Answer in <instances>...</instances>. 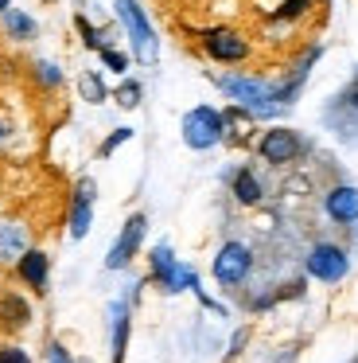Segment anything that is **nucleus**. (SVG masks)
Instances as JSON below:
<instances>
[{"instance_id": "f257e3e1", "label": "nucleus", "mask_w": 358, "mask_h": 363, "mask_svg": "<svg viewBox=\"0 0 358 363\" xmlns=\"http://www.w3.org/2000/svg\"><path fill=\"white\" fill-rule=\"evenodd\" d=\"M214 86L222 90L230 102L246 106L253 118H272V113L280 110L277 86L265 82V79H257V74H214Z\"/></svg>"}, {"instance_id": "f03ea898", "label": "nucleus", "mask_w": 358, "mask_h": 363, "mask_svg": "<svg viewBox=\"0 0 358 363\" xmlns=\"http://www.w3.org/2000/svg\"><path fill=\"white\" fill-rule=\"evenodd\" d=\"M117 20H121L125 40H129L137 63L152 67L156 59H160V40H156L152 24H148L144 9H140V0H117Z\"/></svg>"}, {"instance_id": "7ed1b4c3", "label": "nucleus", "mask_w": 358, "mask_h": 363, "mask_svg": "<svg viewBox=\"0 0 358 363\" xmlns=\"http://www.w3.org/2000/svg\"><path fill=\"white\" fill-rule=\"evenodd\" d=\"M183 145L195 152L214 149L218 141H226V125H222V110L214 106H195V110L183 113Z\"/></svg>"}, {"instance_id": "20e7f679", "label": "nucleus", "mask_w": 358, "mask_h": 363, "mask_svg": "<svg viewBox=\"0 0 358 363\" xmlns=\"http://www.w3.org/2000/svg\"><path fill=\"white\" fill-rule=\"evenodd\" d=\"M148 266H152V277H156V281H160L168 293H183V289L202 293L199 274H195V269H187V266H179V258L171 254L168 242L152 246V254H148Z\"/></svg>"}, {"instance_id": "39448f33", "label": "nucleus", "mask_w": 358, "mask_h": 363, "mask_svg": "<svg viewBox=\"0 0 358 363\" xmlns=\"http://www.w3.org/2000/svg\"><path fill=\"white\" fill-rule=\"evenodd\" d=\"M304 137L296 133V129H288V125H272V129H265L261 133V141H257V157L265 160V164H296V160L304 157Z\"/></svg>"}, {"instance_id": "423d86ee", "label": "nucleus", "mask_w": 358, "mask_h": 363, "mask_svg": "<svg viewBox=\"0 0 358 363\" xmlns=\"http://www.w3.org/2000/svg\"><path fill=\"white\" fill-rule=\"evenodd\" d=\"M202 51L222 67H238L253 55L249 40L241 32H233V28H207V32H202Z\"/></svg>"}, {"instance_id": "0eeeda50", "label": "nucleus", "mask_w": 358, "mask_h": 363, "mask_svg": "<svg viewBox=\"0 0 358 363\" xmlns=\"http://www.w3.org/2000/svg\"><path fill=\"white\" fill-rule=\"evenodd\" d=\"M214 281L218 285H241L249 274H253V250H249L246 242H238V238H230V242L218 246L214 254Z\"/></svg>"}, {"instance_id": "6e6552de", "label": "nucleus", "mask_w": 358, "mask_h": 363, "mask_svg": "<svg viewBox=\"0 0 358 363\" xmlns=\"http://www.w3.org/2000/svg\"><path fill=\"white\" fill-rule=\"evenodd\" d=\"M304 266H308V274L316 277V281H342L347 277V269H350V258H347V250L342 246H335V242H316L308 250V258H304Z\"/></svg>"}, {"instance_id": "1a4fd4ad", "label": "nucleus", "mask_w": 358, "mask_h": 363, "mask_svg": "<svg viewBox=\"0 0 358 363\" xmlns=\"http://www.w3.org/2000/svg\"><path fill=\"white\" fill-rule=\"evenodd\" d=\"M144 230H148V219L144 215H129L125 219V227H121V235H117V242L109 246V254H105V269H125L132 258H137V250H140V242H144Z\"/></svg>"}, {"instance_id": "9d476101", "label": "nucleus", "mask_w": 358, "mask_h": 363, "mask_svg": "<svg viewBox=\"0 0 358 363\" xmlns=\"http://www.w3.org/2000/svg\"><path fill=\"white\" fill-rule=\"evenodd\" d=\"M93 199H98V184H93V176H78L74 196H70V238H86V235H90Z\"/></svg>"}, {"instance_id": "9b49d317", "label": "nucleus", "mask_w": 358, "mask_h": 363, "mask_svg": "<svg viewBox=\"0 0 358 363\" xmlns=\"http://www.w3.org/2000/svg\"><path fill=\"white\" fill-rule=\"evenodd\" d=\"M16 277H20L28 289L47 293V281H51V258H47L43 250H35V246H28V250L16 258Z\"/></svg>"}, {"instance_id": "f8f14e48", "label": "nucleus", "mask_w": 358, "mask_h": 363, "mask_svg": "<svg viewBox=\"0 0 358 363\" xmlns=\"http://www.w3.org/2000/svg\"><path fill=\"white\" fill-rule=\"evenodd\" d=\"M323 211L331 223H342V227L358 223V188L354 184H335L323 196Z\"/></svg>"}, {"instance_id": "ddd939ff", "label": "nucleus", "mask_w": 358, "mask_h": 363, "mask_svg": "<svg viewBox=\"0 0 358 363\" xmlns=\"http://www.w3.org/2000/svg\"><path fill=\"white\" fill-rule=\"evenodd\" d=\"M129 328H132L129 301H113V305H109V355H113V363H125V352H129Z\"/></svg>"}, {"instance_id": "4468645a", "label": "nucleus", "mask_w": 358, "mask_h": 363, "mask_svg": "<svg viewBox=\"0 0 358 363\" xmlns=\"http://www.w3.org/2000/svg\"><path fill=\"white\" fill-rule=\"evenodd\" d=\"M31 324V301L23 297V293H0V328L8 332H20Z\"/></svg>"}, {"instance_id": "2eb2a0df", "label": "nucleus", "mask_w": 358, "mask_h": 363, "mask_svg": "<svg viewBox=\"0 0 358 363\" xmlns=\"http://www.w3.org/2000/svg\"><path fill=\"white\" fill-rule=\"evenodd\" d=\"M230 191H233V199H238L241 207H257L265 199V184H261V176H257L249 164L230 176Z\"/></svg>"}, {"instance_id": "dca6fc26", "label": "nucleus", "mask_w": 358, "mask_h": 363, "mask_svg": "<svg viewBox=\"0 0 358 363\" xmlns=\"http://www.w3.org/2000/svg\"><path fill=\"white\" fill-rule=\"evenodd\" d=\"M0 28H4V35L12 43H31L39 35V24L23 9H4L0 12Z\"/></svg>"}, {"instance_id": "f3484780", "label": "nucleus", "mask_w": 358, "mask_h": 363, "mask_svg": "<svg viewBox=\"0 0 358 363\" xmlns=\"http://www.w3.org/2000/svg\"><path fill=\"white\" fill-rule=\"evenodd\" d=\"M28 227L20 219H4L0 223V262H16L23 250H28Z\"/></svg>"}, {"instance_id": "a211bd4d", "label": "nucleus", "mask_w": 358, "mask_h": 363, "mask_svg": "<svg viewBox=\"0 0 358 363\" xmlns=\"http://www.w3.org/2000/svg\"><path fill=\"white\" fill-rule=\"evenodd\" d=\"M222 125H226V137H230L233 145H246L249 133H253V113L246 110V106H226L222 110Z\"/></svg>"}, {"instance_id": "6ab92c4d", "label": "nucleus", "mask_w": 358, "mask_h": 363, "mask_svg": "<svg viewBox=\"0 0 358 363\" xmlns=\"http://www.w3.org/2000/svg\"><path fill=\"white\" fill-rule=\"evenodd\" d=\"M327 113H347L350 121H339L335 129H339V137H347V141H350V133H354V125H358V79L350 82V86L342 90L339 98H335V106H331Z\"/></svg>"}, {"instance_id": "aec40b11", "label": "nucleus", "mask_w": 358, "mask_h": 363, "mask_svg": "<svg viewBox=\"0 0 358 363\" xmlns=\"http://www.w3.org/2000/svg\"><path fill=\"white\" fill-rule=\"evenodd\" d=\"M78 94H82V102L101 106L109 98V86H105V79H101L98 71H82L78 74Z\"/></svg>"}, {"instance_id": "412c9836", "label": "nucleus", "mask_w": 358, "mask_h": 363, "mask_svg": "<svg viewBox=\"0 0 358 363\" xmlns=\"http://www.w3.org/2000/svg\"><path fill=\"white\" fill-rule=\"evenodd\" d=\"M31 79H35L43 90H59V86H62V67L39 59V63H31Z\"/></svg>"}, {"instance_id": "4be33fe9", "label": "nucleus", "mask_w": 358, "mask_h": 363, "mask_svg": "<svg viewBox=\"0 0 358 363\" xmlns=\"http://www.w3.org/2000/svg\"><path fill=\"white\" fill-rule=\"evenodd\" d=\"M140 98H144V86H140L137 79H121V86L113 90V102L121 106V110H137Z\"/></svg>"}, {"instance_id": "5701e85b", "label": "nucleus", "mask_w": 358, "mask_h": 363, "mask_svg": "<svg viewBox=\"0 0 358 363\" xmlns=\"http://www.w3.org/2000/svg\"><path fill=\"white\" fill-rule=\"evenodd\" d=\"M74 24H78V32H82V43H86L90 51H101V48H109V32H101V28H93L86 16H78Z\"/></svg>"}, {"instance_id": "b1692460", "label": "nucleus", "mask_w": 358, "mask_h": 363, "mask_svg": "<svg viewBox=\"0 0 358 363\" xmlns=\"http://www.w3.org/2000/svg\"><path fill=\"white\" fill-rule=\"evenodd\" d=\"M132 141V129L129 125H121V129H113V133L105 137V141H101V149H98V157H113L117 149H121V145H129Z\"/></svg>"}, {"instance_id": "393cba45", "label": "nucleus", "mask_w": 358, "mask_h": 363, "mask_svg": "<svg viewBox=\"0 0 358 363\" xmlns=\"http://www.w3.org/2000/svg\"><path fill=\"white\" fill-rule=\"evenodd\" d=\"M311 9V0H284L277 12H272V20L277 24H284V20H296V16H304V12Z\"/></svg>"}, {"instance_id": "a878e982", "label": "nucleus", "mask_w": 358, "mask_h": 363, "mask_svg": "<svg viewBox=\"0 0 358 363\" xmlns=\"http://www.w3.org/2000/svg\"><path fill=\"white\" fill-rule=\"evenodd\" d=\"M98 55H101V63H105L109 71H117V74H125V71H129V55H125V51H117L113 43H109V48H101Z\"/></svg>"}, {"instance_id": "bb28decb", "label": "nucleus", "mask_w": 358, "mask_h": 363, "mask_svg": "<svg viewBox=\"0 0 358 363\" xmlns=\"http://www.w3.org/2000/svg\"><path fill=\"white\" fill-rule=\"evenodd\" d=\"M0 363H31L20 344H0Z\"/></svg>"}, {"instance_id": "cd10ccee", "label": "nucleus", "mask_w": 358, "mask_h": 363, "mask_svg": "<svg viewBox=\"0 0 358 363\" xmlns=\"http://www.w3.org/2000/svg\"><path fill=\"white\" fill-rule=\"evenodd\" d=\"M47 363H74V355H70L62 344H51L47 347Z\"/></svg>"}, {"instance_id": "c85d7f7f", "label": "nucleus", "mask_w": 358, "mask_h": 363, "mask_svg": "<svg viewBox=\"0 0 358 363\" xmlns=\"http://www.w3.org/2000/svg\"><path fill=\"white\" fill-rule=\"evenodd\" d=\"M8 133H12V129H8V121H4V118H0V145H4V141H8Z\"/></svg>"}, {"instance_id": "c756f323", "label": "nucleus", "mask_w": 358, "mask_h": 363, "mask_svg": "<svg viewBox=\"0 0 358 363\" xmlns=\"http://www.w3.org/2000/svg\"><path fill=\"white\" fill-rule=\"evenodd\" d=\"M4 9H12V0H0V12H4Z\"/></svg>"}]
</instances>
